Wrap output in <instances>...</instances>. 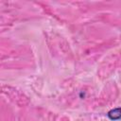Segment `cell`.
<instances>
[{"mask_svg": "<svg viewBox=\"0 0 121 121\" xmlns=\"http://www.w3.org/2000/svg\"><path fill=\"white\" fill-rule=\"evenodd\" d=\"M108 117L113 121L120 120L121 119V108H116V109L111 110L108 112Z\"/></svg>", "mask_w": 121, "mask_h": 121, "instance_id": "obj_1", "label": "cell"}]
</instances>
